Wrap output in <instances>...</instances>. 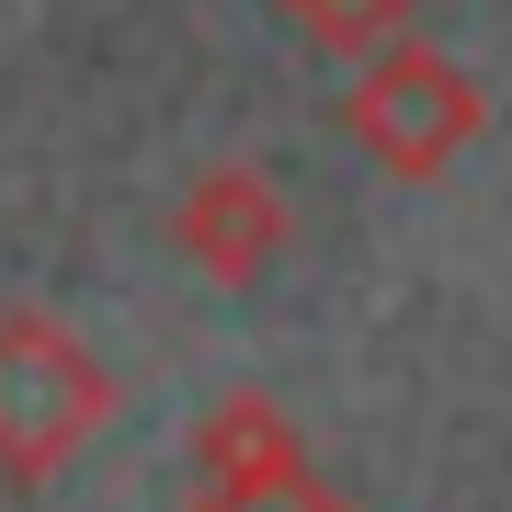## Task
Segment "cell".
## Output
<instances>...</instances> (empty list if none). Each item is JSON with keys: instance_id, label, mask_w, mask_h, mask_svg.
Returning a JSON list of instances; mask_svg holds the SVG:
<instances>
[{"instance_id": "obj_1", "label": "cell", "mask_w": 512, "mask_h": 512, "mask_svg": "<svg viewBox=\"0 0 512 512\" xmlns=\"http://www.w3.org/2000/svg\"><path fill=\"white\" fill-rule=\"evenodd\" d=\"M114 365L80 342L57 308H0V478L46 490L92 456V433L114 421Z\"/></svg>"}, {"instance_id": "obj_2", "label": "cell", "mask_w": 512, "mask_h": 512, "mask_svg": "<svg viewBox=\"0 0 512 512\" xmlns=\"http://www.w3.org/2000/svg\"><path fill=\"white\" fill-rule=\"evenodd\" d=\"M478 126H490V92L456 69L444 46H376L365 69H353V92H342V137L365 148L376 171H399V183H444V171L478 148Z\"/></svg>"}, {"instance_id": "obj_3", "label": "cell", "mask_w": 512, "mask_h": 512, "mask_svg": "<svg viewBox=\"0 0 512 512\" xmlns=\"http://www.w3.org/2000/svg\"><path fill=\"white\" fill-rule=\"evenodd\" d=\"M171 251H183L205 285L251 296L296 251V205H285V183L262 160H205L194 183H183V205H171Z\"/></svg>"}, {"instance_id": "obj_4", "label": "cell", "mask_w": 512, "mask_h": 512, "mask_svg": "<svg viewBox=\"0 0 512 512\" xmlns=\"http://www.w3.org/2000/svg\"><path fill=\"white\" fill-rule=\"evenodd\" d=\"M296 467H308V433H296V410L274 387L205 399V421H194V478L205 490H251V478H296Z\"/></svg>"}, {"instance_id": "obj_5", "label": "cell", "mask_w": 512, "mask_h": 512, "mask_svg": "<svg viewBox=\"0 0 512 512\" xmlns=\"http://www.w3.org/2000/svg\"><path fill=\"white\" fill-rule=\"evenodd\" d=\"M285 12L308 23L330 57H376V46L410 35V0H285Z\"/></svg>"}, {"instance_id": "obj_6", "label": "cell", "mask_w": 512, "mask_h": 512, "mask_svg": "<svg viewBox=\"0 0 512 512\" xmlns=\"http://www.w3.org/2000/svg\"><path fill=\"white\" fill-rule=\"evenodd\" d=\"M194 512H353V501L319 467H296V478H251V490H194Z\"/></svg>"}]
</instances>
